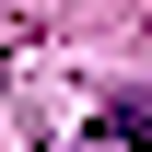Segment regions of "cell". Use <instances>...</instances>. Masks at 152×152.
Instances as JSON below:
<instances>
[{
    "label": "cell",
    "instance_id": "cell-1",
    "mask_svg": "<svg viewBox=\"0 0 152 152\" xmlns=\"http://www.w3.org/2000/svg\"><path fill=\"white\" fill-rule=\"evenodd\" d=\"M94 140H117V152H152V94H117V105L94 117Z\"/></svg>",
    "mask_w": 152,
    "mask_h": 152
}]
</instances>
